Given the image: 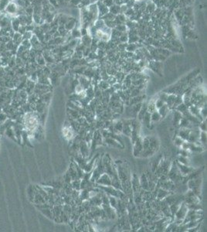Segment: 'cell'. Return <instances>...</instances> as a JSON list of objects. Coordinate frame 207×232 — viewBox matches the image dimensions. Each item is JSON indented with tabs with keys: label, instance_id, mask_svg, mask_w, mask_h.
Here are the masks:
<instances>
[{
	"label": "cell",
	"instance_id": "obj_1",
	"mask_svg": "<svg viewBox=\"0 0 207 232\" xmlns=\"http://www.w3.org/2000/svg\"><path fill=\"white\" fill-rule=\"evenodd\" d=\"M24 125L25 129L28 131L32 132L36 129L38 127V119L36 116L31 113H28L25 114L24 118Z\"/></svg>",
	"mask_w": 207,
	"mask_h": 232
},
{
	"label": "cell",
	"instance_id": "obj_2",
	"mask_svg": "<svg viewBox=\"0 0 207 232\" xmlns=\"http://www.w3.org/2000/svg\"><path fill=\"white\" fill-rule=\"evenodd\" d=\"M19 7L17 5V3L14 1H10L5 7V9H4L3 12H5V14L9 15H18L19 12Z\"/></svg>",
	"mask_w": 207,
	"mask_h": 232
},
{
	"label": "cell",
	"instance_id": "obj_3",
	"mask_svg": "<svg viewBox=\"0 0 207 232\" xmlns=\"http://www.w3.org/2000/svg\"><path fill=\"white\" fill-rule=\"evenodd\" d=\"M97 182L104 186L111 185V179H110L108 174L107 173H102L101 175L99 176L98 179H97Z\"/></svg>",
	"mask_w": 207,
	"mask_h": 232
},
{
	"label": "cell",
	"instance_id": "obj_4",
	"mask_svg": "<svg viewBox=\"0 0 207 232\" xmlns=\"http://www.w3.org/2000/svg\"><path fill=\"white\" fill-rule=\"evenodd\" d=\"M177 166H178V169H179L180 172H181L182 175H187V174L190 173L191 172L193 171V169L190 168L187 165H184V164H182V163L181 164L178 163Z\"/></svg>",
	"mask_w": 207,
	"mask_h": 232
},
{
	"label": "cell",
	"instance_id": "obj_5",
	"mask_svg": "<svg viewBox=\"0 0 207 232\" xmlns=\"http://www.w3.org/2000/svg\"><path fill=\"white\" fill-rule=\"evenodd\" d=\"M11 25H12V29H13V30L15 31V32H18L19 28H20L21 26V24H20V22H19V18H17V17L13 18V19L12 20V22H11Z\"/></svg>",
	"mask_w": 207,
	"mask_h": 232
},
{
	"label": "cell",
	"instance_id": "obj_6",
	"mask_svg": "<svg viewBox=\"0 0 207 232\" xmlns=\"http://www.w3.org/2000/svg\"><path fill=\"white\" fill-rule=\"evenodd\" d=\"M63 135L64 137L67 139H71L73 136V132L70 127H65L63 128Z\"/></svg>",
	"mask_w": 207,
	"mask_h": 232
},
{
	"label": "cell",
	"instance_id": "obj_7",
	"mask_svg": "<svg viewBox=\"0 0 207 232\" xmlns=\"http://www.w3.org/2000/svg\"><path fill=\"white\" fill-rule=\"evenodd\" d=\"M189 133H190V130L189 129H182L181 131H179V135L178 136L180 137L182 139H185L187 140L188 138V135H189Z\"/></svg>",
	"mask_w": 207,
	"mask_h": 232
},
{
	"label": "cell",
	"instance_id": "obj_8",
	"mask_svg": "<svg viewBox=\"0 0 207 232\" xmlns=\"http://www.w3.org/2000/svg\"><path fill=\"white\" fill-rule=\"evenodd\" d=\"M168 105L164 104L162 106H161V107H160L159 108H158V112L159 113L161 117H163V116H165V114H167V112H168Z\"/></svg>",
	"mask_w": 207,
	"mask_h": 232
},
{
	"label": "cell",
	"instance_id": "obj_9",
	"mask_svg": "<svg viewBox=\"0 0 207 232\" xmlns=\"http://www.w3.org/2000/svg\"><path fill=\"white\" fill-rule=\"evenodd\" d=\"M140 184L141 186H142L143 189H149V186H148V179L147 178L145 177V176H142L141 179V182H140Z\"/></svg>",
	"mask_w": 207,
	"mask_h": 232
},
{
	"label": "cell",
	"instance_id": "obj_10",
	"mask_svg": "<svg viewBox=\"0 0 207 232\" xmlns=\"http://www.w3.org/2000/svg\"><path fill=\"white\" fill-rule=\"evenodd\" d=\"M168 194V190H166V189H160L158 193V198H159V199H162V198L167 196V195Z\"/></svg>",
	"mask_w": 207,
	"mask_h": 232
},
{
	"label": "cell",
	"instance_id": "obj_11",
	"mask_svg": "<svg viewBox=\"0 0 207 232\" xmlns=\"http://www.w3.org/2000/svg\"><path fill=\"white\" fill-rule=\"evenodd\" d=\"M161 118V115H160L159 113L158 112V111H157V110L155 111H154V112H152V114L151 115V119L152 120V121H158V120H159Z\"/></svg>",
	"mask_w": 207,
	"mask_h": 232
},
{
	"label": "cell",
	"instance_id": "obj_12",
	"mask_svg": "<svg viewBox=\"0 0 207 232\" xmlns=\"http://www.w3.org/2000/svg\"><path fill=\"white\" fill-rule=\"evenodd\" d=\"M10 0H0V11H4Z\"/></svg>",
	"mask_w": 207,
	"mask_h": 232
},
{
	"label": "cell",
	"instance_id": "obj_13",
	"mask_svg": "<svg viewBox=\"0 0 207 232\" xmlns=\"http://www.w3.org/2000/svg\"><path fill=\"white\" fill-rule=\"evenodd\" d=\"M179 162H181L182 164H184V165H188V159H187L186 156H181L179 157Z\"/></svg>",
	"mask_w": 207,
	"mask_h": 232
},
{
	"label": "cell",
	"instance_id": "obj_14",
	"mask_svg": "<svg viewBox=\"0 0 207 232\" xmlns=\"http://www.w3.org/2000/svg\"><path fill=\"white\" fill-rule=\"evenodd\" d=\"M183 142H183V139L180 138L179 136L177 137V138H175V145H178V146H181V145H182V143H183Z\"/></svg>",
	"mask_w": 207,
	"mask_h": 232
},
{
	"label": "cell",
	"instance_id": "obj_15",
	"mask_svg": "<svg viewBox=\"0 0 207 232\" xmlns=\"http://www.w3.org/2000/svg\"><path fill=\"white\" fill-rule=\"evenodd\" d=\"M109 201H110V205H111L112 206L115 207L116 204H117V200H116V199H115V196H110V200H109Z\"/></svg>",
	"mask_w": 207,
	"mask_h": 232
},
{
	"label": "cell",
	"instance_id": "obj_16",
	"mask_svg": "<svg viewBox=\"0 0 207 232\" xmlns=\"http://www.w3.org/2000/svg\"><path fill=\"white\" fill-rule=\"evenodd\" d=\"M199 128H200V129L202 130V131H205V129H206V125H205V121H203L202 124H200V125H199Z\"/></svg>",
	"mask_w": 207,
	"mask_h": 232
}]
</instances>
